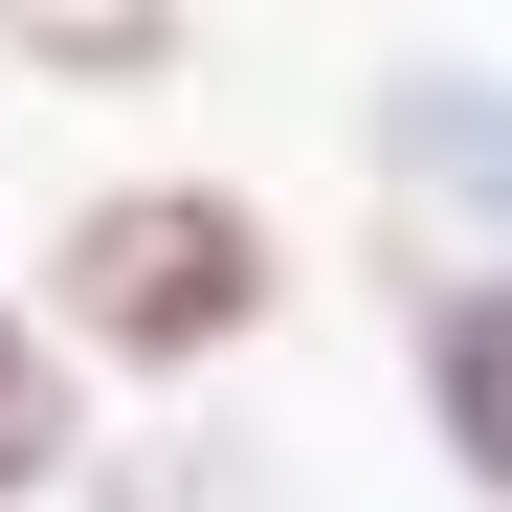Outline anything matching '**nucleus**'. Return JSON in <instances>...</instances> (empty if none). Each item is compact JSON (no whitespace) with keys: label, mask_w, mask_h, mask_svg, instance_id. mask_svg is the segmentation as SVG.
<instances>
[{"label":"nucleus","mask_w":512,"mask_h":512,"mask_svg":"<svg viewBox=\"0 0 512 512\" xmlns=\"http://www.w3.org/2000/svg\"><path fill=\"white\" fill-rule=\"evenodd\" d=\"M245 312H268V223H245L223 179H112L90 223H67V334H90V357L179 379V357H223Z\"/></svg>","instance_id":"f257e3e1"},{"label":"nucleus","mask_w":512,"mask_h":512,"mask_svg":"<svg viewBox=\"0 0 512 512\" xmlns=\"http://www.w3.org/2000/svg\"><path fill=\"white\" fill-rule=\"evenodd\" d=\"M45 468H67V379H45V334L0 312V512H23Z\"/></svg>","instance_id":"f03ea898"}]
</instances>
